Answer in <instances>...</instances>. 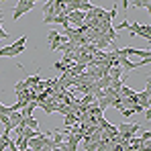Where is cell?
I'll use <instances>...</instances> for the list:
<instances>
[{"label":"cell","instance_id":"cell-7","mask_svg":"<svg viewBox=\"0 0 151 151\" xmlns=\"http://www.w3.org/2000/svg\"><path fill=\"white\" fill-rule=\"evenodd\" d=\"M110 102H112V98H108V96H100V98H96V106L104 112V110L110 106Z\"/></svg>","mask_w":151,"mask_h":151},{"label":"cell","instance_id":"cell-2","mask_svg":"<svg viewBox=\"0 0 151 151\" xmlns=\"http://www.w3.org/2000/svg\"><path fill=\"white\" fill-rule=\"evenodd\" d=\"M33 8H35V2H33V0H19V2H17V8H14V14H12V19H14V21H19L23 14L31 12Z\"/></svg>","mask_w":151,"mask_h":151},{"label":"cell","instance_id":"cell-13","mask_svg":"<svg viewBox=\"0 0 151 151\" xmlns=\"http://www.w3.org/2000/svg\"><path fill=\"white\" fill-rule=\"evenodd\" d=\"M27 45V35H23L21 39H17L14 43H12V47H25Z\"/></svg>","mask_w":151,"mask_h":151},{"label":"cell","instance_id":"cell-3","mask_svg":"<svg viewBox=\"0 0 151 151\" xmlns=\"http://www.w3.org/2000/svg\"><path fill=\"white\" fill-rule=\"evenodd\" d=\"M47 39H49V47H51L53 51L59 49V47H61V45L68 41V39H65L63 35H59L57 31H49V33H47Z\"/></svg>","mask_w":151,"mask_h":151},{"label":"cell","instance_id":"cell-9","mask_svg":"<svg viewBox=\"0 0 151 151\" xmlns=\"http://www.w3.org/2000/svg\"><path fill=\"white\" fill-rule=\"evenodd\" d=\"M39 82H41V76H39V74H35V76H29V78L25 80L27 88H33V86H37Z\"/></svg>","mask_w":151,"mask_h":151},{"label":"cell","instance_id":"cell-11","mask_svg":"<svg viewBox=\"0 0 151 151\" xmlns=\"http://www.w3.org/2000/svg\"><path fill=\"white\" fill-rule=\"evenodd\" d=\"M149 0H141V2H129V6H135V8H149Z\"/></svg>","mask_w":151,"mask_h":151},{"label":"cell","instance_id":"cell-14","mask_svg":"<svg viewBox=\"0 0 151 151\" xmlns=\"http://www.w3.org/2000/svg\"><path fill=\"white\" fill-rule=\"evenodd\" d=\"M139 139H141V141H143V143H149V139H151V133H149V131H143V133H141V137H139Z\"/></svg>","mask_w":151,"mask_h":151},{"label":"cell","instance_id":"cell-1","mask_svg":"<svg viewBox=\"0 0 151 151\" xmlns=\"http://www.w3.org/2000/svg\"><path fill=\"white\" fill-rule=\"evenodd\" d=\"M127 29H129V33H131V35H139V37H143V39H145V41H149L151 39V27L149 25H139V23H129V27H127Z\"/></svg>","mask_w":151,"mask_h":151},{"label":"cell","instance_id":"cell-8","mask_svg":"<svg viewBox=\"0 0 151 151\" xmlns=\"http://www.w3.org/2000/svg\"><path fill=\"white\" fill-rule=\"evenodd\" d=\"M123 74H125V72H123L121 68H110V70H108L110 80H123Z\"/></svg>","mask_w":151,"mask_h":151},{"label":"cell","instance_id":"cell-6","mask_svg":"<svg viewBox=\"0 0 151 151\" xmlns=\"http://www.w3.org/2000/svg\"><path fill=\"white\" fill-rule=\"evenodd\" d=\"M68 17V21H70V27L76 25V27H82L84 25V12H70V14H65Z\"/></svg>","mask_w":151,"mask_h":151},{"label":"cell","instance_id":"cell-5","mask_svg":"<svg viewBox=\"0 0 151 151\" xmlns=\"http://www.w3.org/2000/svg\"><path fill=\"white\" fill-rule=\"evenodd\" d=\"M23 51H25V47H12V45L0 47V57H17V55H21Z\"/></svg>","mask_w":151,"mask_h":151},{"label":"cell","instance_id":"cell-10","mask_svg":"<svg viewBox=\"0 0 151 151\" xmlns=\"http://www.w3.org/2000/svg\"><path fill=\"white\" fill-rule=\"evenodd\" d=\"M76 123H78V116H76L74 112H70V114L63 116V125H65V127H74Z\"/></svg>","mask_w":151,"mask_h":151},{"label":"cell","instance_id":"cell-12","mask_svg":"<svg viewBox=\"0 0 151 151\" xmlns=\"http://www.w3.org/2000/svg\"><path fill=\"white\" fill-rule=\"evenodd\" d=\"M25 90H29V88H27V84H25V80L14 84V92H17V94H21V92H25Z\"/></svg>","mask_w":151,"mask_h":151},{"label":"cell","instance_id":"cell-4","mask_svg":"<svg viewBox=\"0 0 151 151\" xmlns=\"http://www.w3.org/2000/svg\"><path fill=\"white\" fill-rule=\"evenodd\" d=\"M149 94H151V84H145V90L143 92H137V102L139 106H143L145 110H149Z\"/></svg>","mask_w":151,"mask_h":151}]
</instances>
